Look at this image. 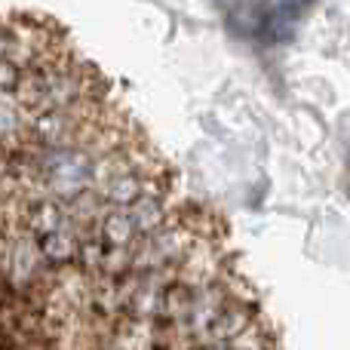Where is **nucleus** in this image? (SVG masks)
Instances as JSON below:
<instances>
[{
    "label": "nucleus",
    "instance_id": "1",
    "mask_svg": "<svg viewBox=\"0 0 350 350\" xmlns=\"http://www.w3.org/2000/svg\"><path fill=\"white\" fill-rule=\"evenodd\" d=\"M40 172L46 187L55 197H80L86 187L92 185L96 175V163L86 157V151L74 145H59V148H46V157L40 160Z\"/></svg>",
    "mask_w": 350,
    "mask_h": 350
},
{
    "label": "nucleus",
    "instance_id": "2",
    "mask_svg": "<svg viewBox=\"0 0 350 350\" xmlns=\"http://www.w3.org/2000/svg\"><path fill=\"white\" fill-rule=\"evenodd\" d=\"M102 193H105V200H108V203L129 206V203H135L142 193H148V191H145V178H142L135 170H120V172H114V175H108V178H105Z\"/></svg>",
    "mask_w": 350,
    "mask_h": 350
},
{
    "label": "nucleus",
    "instance_id": "3",
    "mask_svg": "<svg viewBox=\"0 0 350 350\" xmlns=\"http://www.w3.org/2000/svg\"><path fill=\"white\" fill-rule=\"evenodd\" d=\"M135 240H139V230H135L133 218H129V212L123 206L120 209H111L102 218V243L108 249H129Z\"/></svg>",
    "mask_w": 350,
    "mask_h": 350
},
{
    "label": "nucleus",
    "instance_id": "4",
    "mask_svg": "<svg viewBox=\"0 0 350 350\" xmlns=\"http://www.w3.org/2000/svg\"><path fill=\"white\" fill-rule=\"evenodd\" d=\"M129 218H133L135 230H139V237L151 234V230H157L160 224H163L166 212H163V203H160L157 193H142L135 203H129Z\"/></svg>",
    "mask_w": 350,
    "mask_h": 350
},
{
    "label": "nucleus",
    "instance_id": "5",
    "mask_svg": "<svg viewBox=\"0 0 350 350\" xmlns=\"http://www.w3.org/2000/svg\"><path fill=\"white\" fill-rule=\"evenodd\" d=\"M37 249H40V255L46 261H55V265H65V261H74L77 258V237L65 234V230H49V234H40V243H37Z\"/></svg>",
    "mask_w": 350,
    "mask_h": 350
},
{
    "label": "nucleus",
    "instance_id": "6",
    "mask_svg": "<svg viewBox=\"0 0 350 350\" xmlns=\"http://www.w3.org/2000/svg\"><path fill=\"white\" fill-rule=\"evenodd\" d=\"M31 228H34L37 234H49V230L65 228V212H62L55 203L34 206V212H31Z\"/></svg>",
    "mask_w": 350,
    "mask_h": 350
},
{
    "label": "nucleus",
    "instance_id": "7",
    "mask_svg": "<svg viewBox=\"0 0 350 350\" xmlns=\"http://www.w3.org/2000/svg\"><path fill=\"white\" fill-rule=\"evenodd\" d=\"M0 96H3V92H0Z\"/></svg>",
    "mask_w": 350,
    "mask_h": 350
}]
</instances>
